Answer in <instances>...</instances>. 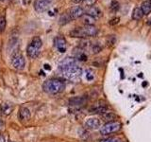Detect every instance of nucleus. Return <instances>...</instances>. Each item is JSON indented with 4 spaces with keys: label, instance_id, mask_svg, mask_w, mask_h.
<instances>
[{
    "label": "nucleus",
    "instance_id": "1",
    "mask_svg": "<svg viewBox=\"0 0 151 142\" xmlns=\"http://www.w3.org/2000/svg\"><path fill=\"white\" fill-rule=\"evenodd\" d=\"M59 69L63 76L71 81L79 79L82 74V69L78 66L75 58H65L59 64Z\"/></svg>",
    "mask_w": 151,
    "mask_h": 142
},
{
    "label": "nucleus",
    "instance_id": "2",
    "mask_svg": "<svg viewBox=\"0 0 151 142\" xmlns=\"http://www.w3.org/2000/svg\"><path fill=\"white\" fill-rule=\"evenodd\" d=\"M98 30L94 25H85L83 27L76 28L75 30L70 31V36L75 38L86 39L88 37H93L97 34Z\"/></svg>",
    "mask_w": 151,
    "mask_h": 142
},
{
    "label": "nucleus",
    "instance_id": "3",
    "mask_svg": "<svg viewBox=\"0 0 151 142\" xmlns=\"http://www.w3.org/2000/svg\"><path fill=\"white\" fill-rule=\"evenodd\" d=\"M43 89L48 94H59L64 91L65 89V83L62 80L52 79L45 81L43 84Z\"/></svg>",
    "mask_w": 151,
    "mask_h": 142
},
{
    "label": "nucleus",
    "instance_id": "4",
    "mask_svg": "<svg viewBox=\"0 0 151 142\" xmlns=\"http://www.w3.org/2000/svg\"><path fill=\"white\" fill-rule=\"evenodd\" d=\"M41 47H42V40L39 37H35L33 38L32 41H31V43L27 46V53L30 58L35 59L39 56Z\"/></svg>",
    "mask_w": 151,
    "mask_h": 142
},
{
    "label": "nucleus",
    "instance_id": "5",
    "mask_svg": "<svg viewBox=\"0 0 151 142\" xmlns=\"http://www.w3.org/2000/svg\"><path fill=\"white\" fill-rule=\"evenodd\" d=\"M121 127L122 124L119 121H110V122H107L100 128V134L102 136H108L110 134L118 132L121 129Z\"/></svg>",
    "mask_w": 151,
    "mask_h": 142
},
{
    "label": "nucleus",
    "instance_id": "6",
    "mask_svg": "<svg viewBox=\"0 0 151 142\" xmlns=\"http://www.w3.org/2000/svg\"><path fill=\"white\" fill-rule=\"evenodd\" d=\"M11 64H13V68L17 70H22L25 67V59H24L23 55L20 52L16 51L13 53V57H11Z\"/></svg>",
    "mask_w": 151,
    "mask_h": 142
},
{
    "label": "nucleus",
    "instance_id": "7",
    "mask_svg": "<svg viewBox=\"0 0 151 142\" xmlns=\"http://www.w3.org/2000/svg\"><path fill=\"white\" fill-rule=\"evenodd\" d=\"M89 111L92 114H101V115H103L108 111V104L104 100H98L97 102H95L91 106Z\"/></svg>",
    "mask_w": 151,
    "mask_h": 142
},
{
    "label": "nucleus",
    "instance_id": "8",
    "mask_svg": "<svg viewBox=\"0 0 151 142\" xmlns=\"http://www.w3.org/2000/svg\"><path fill=\"white\" fill-rule=\"evenodd\" d=\"M52 0H36L34 3V9L37 13H45L49 9Z\"/></svg>",
    "mask_w": 151,
    "mask_h": 142
},
{
    "label": "nucleus",
    "instance_id": "9",
    "mask_svg": "<svg viewBox=\"0 0 151 142\" xmlns=\"http://www.w3.org/2000/svg\"><path fill=\"white\" fill-rule=\"evenodd\" d=\"M68 14H69L71 19L76 20V19L82 17V15L84 14V10H83L81 7H78V6L72 7L68 11Z\"/></svg>",
    "mask_w": 151,
    "mask_h": 142
},
{
    "label": "nucleus",
    "instance_id": "10",
    "mask_svg": "<svg viewBox=\"0 0 151 142\" xmlns=\"http://www.w3.org/2000/svg\"><path fill=\"white\" fill-rule=\"evenodd\" d=\"M54 46L61 53H64L66 51V40L62 36H58L54 39Z\"/></svg>",
    "mask_w": 151,
    "mask_h": 142
},
{
    "label": "nucleus",
    "instance_id": "11",
    "mask_svg": "<svg viewBox=\"0 0 151 142\" xmlns=\"http://www.w3.org/2000/svg\"><path fill=\"white\" fill-rule=\"evenodd\" d=\"M69 104H70V106L80 108L86 104V99L84 97H75V98L71 99L69 100Z\"/></svg>",
    "mask_w": 151,
    "mask_h": 142
},
{
    "label": "nucleus",
    "instance_id": "12",
    "mask_svg": "<svg viewBox=\"0 0 151 142\" xmlns=\"http://www.w3.org/2000/svg\"><path fill=\"white\" fill-rule=\"evenodd\" d=\"M73 53H74V58L80 61V62H86L87 59H88V56L85 53V50L80 47H76Z\"/></svg>",
    "mask_w": 151,
    "mask_h": 142
},
{
    "label": "nucleus",
    "instance_id": "13",
    "mask_svg": "<svg viewBox=\"0 0 151 142\" xmlns=\"http://www.w3.org/2000/svg\"><path fill=\"white\" fill-rule=\"evenodd\" d=\"M85 126L87 129H91V130H95L98 129L100 127V120L96 117H91V119H87L85 122Z\"/></svg>",
    "mask_w": 151,
    "mask_h": 142
},
{
    "label": "nucleus",
    "instance_id": "14",
    "mask_svg": "<svg viewBox=\"0 0 151 142\" xmlns=\"http://www.w3.org/2000/svg\"><path fill=\"white\" fill-rule=\"evenodd\" d=\"M86 14H88L90 16H92L94 19L95 18H99L102 16V11L98 9L97 7H94V6H92L87 9L86 11Z\"/></svg>",
    "mask_w": 151,
    "mask_h": 142
},
{
    "label": "nucleus",
    "instance_id": "15",
    "mask_svg": "<svg viewBox=\"0 0 151 142\" xmlns=\"http://www.w3.org/2000/svg\"><path fill=\"white\" fill-rule=\"evenodd\" d=\"M31 117L30 111L27 107H21L19 110V119L23 121H29Z\"/></svg>",
    "mask_w": 151,
    "mask_h": 142
},
{
    "label": "nucleus",
    "instance_id": "16",
    "mask_svg": "<svg viewBox=\"0 0 151 142\" xmlns=\"http://www.w3.org/2000/svg\"><path fill=\"white\" fill-rule=\"evenodd\" d=\"M0 110H1L2 114L5 116H9L10 114L13 112V105L10 102H4L1 104V107H0Z\"/></svg>",
    "mask_w": 151,
    "mask_h": 142
},
{
    "label": "nucleus",
    "instance_id": "17",
    "mask_svg": "<svg viewBox=\"0 0 151 142\" xmlns=\"http://www.w3.org/2000/svg\"><path fill=\"white\" fill-rule=\"evenodd\" d=\"M140 9L142 10L144 15H148L150 13V11H151V4L149 3V1L143 2V4H142V6H141Z\"/></svg>",
    "mask_w": 151,
    "mask_h": 142
},
{
    "label": "nucleus",
    "instance_id": "18",
    "mask_svg": "<svg viewBox=\"0 0 151 142\" xmlns=\"http://www.w3.org/2000/svg\"><path fill=\"white\" fill-rule=\"evenodd\" d=\"M82 21L85 25H94L95 22V19L94 17H92V16L84 13L82 15Z\"/></svg>",
    "mask_w": 151,
    "mask_h": 142
},
{
    "label": "nucleus",
    "instance_id": "19",
    "mask_svg": "<svg viewBox=\"0 0 151 142\" xmlns=\"http://www.w3.org/2000/svg\"><path fill=\"white\" fill-rule=\"evenodd\" d=\"M143 16H144V13H143V11L140 8H135V9L133 10V13H132V19L133 20H140V19H142Z\"/></svg>",
    "mask_w": 151,
    "mask_h": 142
},
{
    "label": "nucleus",
    "instance_id": "20",
    "mask_svg": "<svg viewBox=\"0 0 151 142\" xmlns=\"http://www.w3.org/2000/svg\"><path fill=\"white\" fill-rule=\"evenodd\" d=\"M70 21H72V19L70 18L68 13H64L61 16V18H59V24L61 25H65V24L69 23Z\"/></svg>",
    "mask_w": 151,
    "mask_h": 142
},
{
    "label": "nucleus",
    "instance_id": "21",
    "mask_svg": "<svg viewBox=\"0 0 151 142\" xmlns=\"http://www.w3.org/2000/svg\"><path fill=\"white\" fill-rule=\"evenodd\" d=\"M103 119L105 120H108L110 122V121H114L115 119H117V116L112 112H107L105 114H103Z\"/></svg>",
    "mask_w": 151,
    "mask_h": 142
},
{
    "label": "nucleus",
    "instance_id": "22",
    "mask_svg": "<svg viewBox=\"0 0 151 142\" xmlns=\"http://www.w3.org/2000/svg\"><path fill=\"white\" fill-rule=\"evenodd\" d=\"M116 43V38H115L114 35H110L108 38H107V45L109 47H113L114 46V44Z\"/></svg>",
    "mask_w": 151,
    "mask_h": 142
},
{
    "label": "nucleus",
    "instance_id": "23",
    "mask_svg": "<svg viewBox=\"0 0 151 142\" xmlns=\"http://www.w3.org/2000/svg\"><path fill=\"white\" fill-rule=\"evenodd\" d=\"M6 18H5V16H3V15H0V31H3L4 30H5V28H6Z\"/></svg>",
    "mask_w": 151,
    "mask_h": 142
},
{
    "label": "nucleus",
    "instance_id": "24",
    "mask_svg": "<svg viewBox=\"0 0 151 142\" xmlns=\"http://www.w3.org/2000/svg\"><path fill=\"white\" fill-rule=\"evenodd\" d=\"M119 8H120L119 3L116 1V0H113V1L112 2V4H110V10L115 13V11H117L119 10Z\"/></svg>",
    "mask_w": 151,
    "mask_h": 142
},
{
    "label": "nucleus",
    "instance_id": "25",
    "mask_svg": "<svg viewBox=\"0 0 151 142\" xmlns=\"http://www.w3.org/2000/svg\"><path fill=\"white\" fill-rule=\"evenodd\" d=\"M101 50H102V47L100 46V45H98V44H94V45H93V47H92V51H93L94 54H96V53H98V52H100Z\"/></svg>",
    "mask_w": 151,
    "mask_h": 142
},
{
    "label": "nucleus",
    "instance_id": "26",
    "mask_svg": "<svg viewBox=\"0 0 151 142\" xmlns=\"http://www.w3.org/2000/svg\"><path fill=\"white\" fill-rule=\"evenodd\" d=\"M90 46V42L89 41H87L86 39H83L82 41L79 43V47H80V48H82V49H86L87 47H88Z\"/></svg>",
    "mask_w": 151,
    "mask_h": 142
},
{
    "label": "nucleus",
    "instance_id": "27",
    "mask_svg": "<svg viewBox=\"0 0 151 142\" xmlns=\"http://www.w3.org/2000/svg\"><path fill=\"white\" fill-rule=\"evenodd\" d=\"M82 3H83V5H84L85 7L90 8V7L94 6V4L96 3V0H83Z\"/></svg>",
    "mask_w": 151,
    "mask_h": 142
},
{
    "label": "nucleus",
    "instance_id": "28",
    "mask_svg": "<svg viewBox=\"0 0 151 142\" xmlns=\"http://www.w3.org/2000/svg\"><path fill=\"white\" fill-rule=\"evenodd\" d=\"M99 142H120L118 138L116 137H110V138H106V139H102Z\"/></svg>",
    "mask_w": 151,
    "mask_h": 142
},
{
    "label": "nucleus",
    "instance_id": "29",
    "mask_svg": "<svg viewBox=\"0 0 151 142\" xmlns=\"http://www.w3.org/2000/svg\"><path fill=\"white\" fill-rule=\"evenodd\" d=\"M119 21H120V18L115 17V18H113L112 20H110L109 24H110V26H115V25H117V24L119 23Z\"/></svg>",
    "mask_w": 151,
    "mask_h": 142
},
{
    "label": "nucleus",
    "instance_id": "30",
    "mask_svg": "<svg viewBox=\"0 0 151 142\" xmlns=\"http://www.w3.org/2000/svg\"><path fill=\"white\" fill-rule=\"evenodd\" d=\"M73 3H76V4H78V3H81L83 0H71Z\"/></svg>",
    "mask_w": 151,
    "mask_h": 142
},
{
    "label": "nucleus",
    "instance_id": "31",
    "mask_svg": "<svg viewBox=\"0 0 151 142\" xmlns=\"http://www.w3.org/2000/svg\"><path fill=\"white\" fill-rule=\"evenodd\" d=\"M0 142H6L5 137H4L2 135H0Z\"/></svg>",
    "mask_w": 151,
    "mask_h": 142
},
{
    "label": "nucleus",
    "instance_id": "32",
    "mask_svg": "<svg viewBox=\"0 0 151 142\" xmlns=\"http://www.w3.org/2000/svg\"><path fill=\"white\" fill-rule=\"evenodd\" d=\"M45 69L50 70V69H51V66H49V64H45Z\"/></svg>",
    "mask_w": 151,
    "mask_h": 142
},
{
    "label": "nucleus",
    "instance_id": "33",
    "mask_svg": "<svg viewBox=\"0 0 151 142\" xmlns=\"http://www.w3.org/2000/svg\"><path fill=\"white\" fill-rule=\"evenodd\" d=\"M3 126H4V122H3V121H2L1 119H0V129H1Z\"/></svg>",
    "mask_w": 151,
    "mask_h": 142
},
{
    "label": "nucleus",
    "instance_id": "34",
    "mask_svg": "<svg viewBox=\"0 0 151 142\" xmlns=\"http://www.w3.org/2000/svg\"><path fill=\"white\" fill-rule=\"evenodd\" d=\"M148 25H151V19L149 20V21L148 22Z\"/></svg>",
    "mask_w": 151,
    "mask_h": 142
},
{
    "label": "nucleus",
    "instance_id": "35",
    "mask_svg": "<svg viewBox=\"0 0 151 142\" xmlns=\"http://www.w3.org/2000/svg\"><path fill=\"white\" fill-rule=\"evenodd\" d=\"M149 3H150V4H151V0H149Z\"/></svg>",
    "mask_w": 151,
    "mask_h": 142
},
{
    "label": "nucleus",
    "instance_id": "36",
    "mask_svg": "<svg viewBox=\"0 0 151 142\" xmlns=\"http://www.w3.org/2000/svg\"><path fill=\"white\" fill-rule=\"evenodd\" d=\"M2 1H3V0H2Z\"/></svg>",
    "mask_w": 151,
    "mask_h": 142
}]
</instances>
